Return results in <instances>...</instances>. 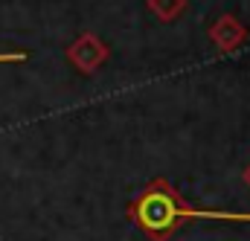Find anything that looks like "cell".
I'll return each instance as SVG.
<instances>
[{"instance_id":"6da1fadb","label":"cell","mask_w":250,"mask_h":241,"mask_svg":"<svg viewBox=\"0 0 250 241\" xmlns=\"http://www.w3.org/2000/svg\"><path fill=\"white\" fill-rule=\"evenodd\" d=\"M128 215H131V221H134L151 241H166L184 221H189V218H221V221L233 218V221H239L233 212L189 209L187 203L181 201L178 189L169 181H163V178H154V181L131 201Z\"/></svg>"},{"instance_id":"7a4b0ae2","label":"cell","mask_w":250,"mask_h":241,"mask_svg":"<svg viewBox=\"0 0 250 241\" xmlns=\"http://www.w3.org/2000/svg\"><path fill=\"white\" fill-rule=\"evenodd\" d=\"M67 61H70L79 73L90 76V73H96V70L108 61V44L99 41L93 32H84V35H79V38L67 47Z\"/></svg>"},{"instance_id":"3957f363","label":"cell","mask_w":250,"mask_h":241,"mask_svg":"<svg viewBox=\"0 0 250 241\" xmlns=\"http://www.w3.org/2000/svg\"><path fill=\"white\" fill-rule=\"evenodd\" d=\"M209 38H212V44H215L221 53H233V50H239V47L245 44L248 29H245L233 15H221V18L209 26Z\"/></svg>"},{"instance_id":"277c9868","label":"cell","mask_w":250,"mask_h":241,"mask_svg":"<svg viewBox=\"0 0 250 241\" xmlns=\"http://www.w3.org/2000/svg\"><path fill=\"white\" fill-rule=\"evenodd\" d=\"M146 6L163 20V23H169V20H175V18H181L184 15V9H187V0H146Z\"/></svg>"},{"instance_id":"5b68a950","label":"cell","mask_w":250,"mask_h":241,"mask_svg":"<svg viewBox=\"0 0 250 241\" xmlns=\"http://www.w3.org/2000/svg\"><path fill=\"white\" fill-rule=\"evenodd\" d=\"M21 59H23V53H12V56L3 53V56H0V61H21Z\"/></svg>"},{"instance_id":"8992f818","label":"cell","mask_w":250,"mask_h":241,"mask_svg":"<svg viewBox=\"0 0 250 241\" xmlns=\"http://www.w3.org/2000/svg\"><path fill=\"white\" fill-rule=\"evenodd\" d=\"M245 183H248V186H250V166H248V169H245Z\"/></svg>"}]
</instances>
